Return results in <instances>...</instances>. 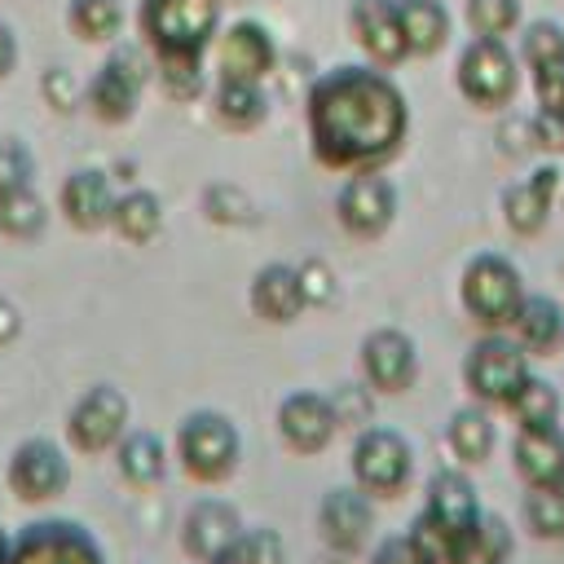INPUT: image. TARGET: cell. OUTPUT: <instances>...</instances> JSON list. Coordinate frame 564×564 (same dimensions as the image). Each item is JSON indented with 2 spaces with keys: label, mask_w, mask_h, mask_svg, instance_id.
<instances>
[{
  "label": "cell",
  "mask_w": 564,
  "mask_h": 564,
  "mask_svg": "<svg viewBox=\"0 0 564 564\" xmlns=\"http://www.w3.org/2000/svg\"><path fill=\"white\" fill-rule=\"evenodd\" d=\"M330 405H335L339 427L361 432L366 423H375V419H370V414H375V392H370L366 383H344V388H335V392H330Z\"/></svg>",
  "instance_id": "41"
},
{
  "label": "cell",
  "mask_w": 564,
  "mask_h": 564,
  "mask_svg": "<svg viewBox=\"0 0 564 564\" xmlns=\"http://www.w3.org/2000/svg\"><path fill=\"white\" fill-rule=\"evenodd\" d=\"M84 79L70 70V66H44V75H40V97H44V106L48 110H57V115H75L79 106H84Z\"/></svg>",
  "instance_id": "38"
},
{
  "label": "cell",
  "mask_w": 564,
  "mask_h": 564,
  "mask_svg": "<svg viewBox=\"0 0 564 564\" xmlns=\"http://www.w3.org/2000/svg\"><path fill=\"white\" fill-rule=\"evenodd\" d=\"M110 229H115L123 242H132V247L154 242V238H159V229H163V198H159L154 189H145V185L119 189V198H115V216H110Z\"/></svg>",
  "instance_id": "30"
},
{
  "label": "cell",
  "mask_w": 564,
  "mask_h": 564,
  "mask_svg": "<svg viewBox=\"0 0 564 564\" xmlns=\"http://www.w3.org/2000/svg\"><path fill=\"white\" fill-rule=\"evenodd\" d=\"M494 445H498V423H494V410L480 405V401H467L458 405L449 419H445V449L458 467H480L494 458Z\"/></svg>",
  "instance_id": "25"
},
{
  "label": "cell",
  "mask_w": 564,
  "mask_h": 564,
  "mask_svg": "<svg viewBox=\"0 0 564 564\" xmlns=\"http://www.w3.org/2000/svg\"><path fill=\"white\" fill-rule=\"evenodd\" d=\"M128 427H132V401L119 383H88L66 410V445L88 458L115 454Z\"/></svg>",
  "instance_id": "9"
},
{
  "label": "cell",
  "mask_w": 564,
  "mask_h": 564,
  "mask_svg": "<svg viewBox=\"0 0 564 564\" xmlns=\"http://www.w3.org/2000/svg\"><path fill=\"white\" fill-rule=\"evenodd\" d=\"M511 335L533 361L560 357L564 352V304L551 300V295H533L529 291L520 313H516V322H511Z\"/></svg>",
  "instance_id": "26"
},
{
  "label": "cell",
  "mask_w": 564,
  "mask_h": 564,
  "mask_svg": "<svg viewBox=\"0 0 564 564\" xmlns=\"http://www.w3.org/2000/svg\"><path fill=\"white\" fill-rule=\"evenodd\" d=\"M520 520L538 542H564V480L560 485H538L524 489L520 498Z\"/></svg>",
  "instance_id": "35"
},
{
  "label": "cell",
  "mask_w": 564,
  "mask_h": 564,
  "mask_svg": "<svg viewBox=\"0 0 564 564\" xmlns=\"http://www.w3.org/2000/svg\"><path fill=\"white\" fill-rule=\"evenodd\" d=\"M520 53L498 40V35H471L458 48V66H454V88L467 106L476 110H507L520 93Z\"/></svg>",
  "instance_id": "7"
},
{
  "label": "cell",
  "mask_w": 564,
  "mask_h": 564,
  "mask_svg": "<svg viewBox=\"0 0 564 564\" xmlns=\"http://www.w3.org/2000/svg\"><path fill=\"white\" fill-rule=\"evenodd\" d=\"M216 564H247V560H238V555H225V560H216Z\"/></svg>",
  "instance_id": "46"
},
{
  "label": "cell",
  "mask_w": 564,
  "mask_h": 564,
  "mask_svg": "<svg viewBox=\"0 0 564 564\" xmlns=\"http://www.w3.org/2000/svg\"><path fill=\"white\" fill-rule=\"evenodd\" d=\"M141 93H145V66L137 57V48H110L106 62L88 75V88H84V106L97 123H128L141 106Z\"/></svg>",
  "instance_id": "15"
},
{
  "label": "cell",
  "mask_w": 564,
  "mask_h": 564,
  "mask_svg": "<svg viewBox=\"0 0 564 564\" xmlns=\"http://www.w3.org/2000/svg\"><path fill=\"white\" fill-rule=\"evenodd\" d=\"M317 538L326 542L330 555H357L375 538V498L361 494L357 485H330L317 498Z\"/></svg>",
  "instance_id": "17"
},
{
  "label": "cell",
  "mask_w": 564,
  "mask_h": 564,
  "mask_svg": "<svg viewBox=\"0 0 564 564\" xmlns=\"http://www.w3.org/2000/svg\"><path fill=\"white\" fill-rule=\"evenodd\" d=\"M304 132L317 167L339 176L383 172L410 137V101L392 70L344 62L313 79L304 97Z\"/></svg>",
  "instance_id": "1"
},
{
  "label": "cell",
  "mask_w": 564,
  "mask_h": 564,
  "mask_svg": "<svg viewBox=\"0 0 564 564\" xmlns=\"http://www.w3.org/2000/svg\"><path fill=\"white\" fill-rule=\"evenodd\" d=\"M115 181L106 167H75L66 172V181L57 185V212L70 229L79 234H101L110 229V216H115Z\"/></svg>",
  "instance_id": "22"
},
{
  "label": "cell",
  "mask_w": 564,
  "mask_h": 564,
  "mask_svg": "<svg viewBox=\"0 0 564 564\" xmlns=\"http://www.w3.org/2000/svg\"><path fill=\"white\" fill-rule=\"evenodd\" d=\"M273 427H278V441L300 454V458H313L322 454L335 432H339V419H335V405H330V392H317V388H295L278 401L273 410Z\"/></svg>",
  "instance_id": "16"
},
{
  "label": "cell",
  "mask_w": 564,
  "mask_h": 564,
  "mask_svg": "<svg viewBox=\"0 0 564 564\" xmlns=\"http://www.w3.org/2000/svg\"><path fill=\"white\" fill-rule=\"evenodd\" d=\"M397 13L410 57H436L454 35V13L445 0H397Z\"/></svg>",
  "instance_id": "28"
},
{
  "label": "cell",
  "mask_w": 564,
  "mask_h": 564,
  "mask_svg": "<svg viewBox=\"0 0 564 564\" xmlns=\"http://www.w3.org/2000/svg\"><path fill=\"white\" fill-rule=\"evenodd\" d=\"M348 35H352V44L361 48V57L370 66L397 70L401 62H410L397 0H352L348 4Z\"/></svg>",
  "instance_id": "21"
},
{
  "label": "cell",
  "mask_w": 564,
  "mask_h": 564,
  "mask_svg": "<svg viewBox=\"0 0 564 564\" xmlns=\"http://www.w3.org/2000/svg\"><path fill=\"white\" fill-rule=\"evenodd\" d=\"M9 546H13V533L0 524V564H9Z\"/></svg>",
  "instance_id": "45"
},
{
  "label": "cell",
  "mask_w": 564,
  "mask_h": 564,
  "mask_svg": "<svg viewBox=\"0 0 564 564\" xmlns=\"http://www.w3.org/2000/svg\"><path fill=\"white\" fill-rule=\"evenodd\" d=\"M247 304H251V313H256L260 322H269V326H291V322H300V313H304L308 304H304L295 264H291V260H269V264H260V269L251 273V282H247Z\"/></svg>",
  "instance_id": "23"
},
{
  "label": "cell",
  "mask_w": 564,
  "mask_h": 564,
  "mask_svg": "<svg viewBox=\"0 0 564 564\" xmlns=\"http://www.w3.org/2000/svg\"><path fill=\"white\" fill-rule=\"evenodd\" d=\"M511 467L524 489L560 485L564 480V427H516L511 436Z\"/></svg>",
  "instance_id": "24"
},
{
  "label": "cell",
  "mask_w": 564,
  "mask_h": 564,
  "mask_svg": "<svg viewBox=\"0 0 564 564\" xmlns=\"http://www.w3.org/2000/svg\"><path fill=\"white\" fill-rule=\"evenodd\" d=\"M229 555H238V560H247V564H286V542H282V533L269 529V524H247Z\"/></svg>",
  "instance_id": "40"
},
{
  "label": "cell",
  "mask_w": 564,
  "mask_h": 564,
  "mask_svg": "<svg viewBox=\"0 0 564 564\" xmlns=\"http://www.w3.org/2000/svg\"><path fill=\"white\" fill-rule=\"evenodd\" d=\"M348 471H352V485L375 502H397L414 480V445L401 427L366 423L352 436Z\"/></svg>",
  "instance_id": "6"
},
{
  "label": "cell",
  "mask_w": 564,
  "mask_h": 564,
  "mask_svg": "<svg viewBox=\"0 0 564 564\" xmlns=\"http://www.w3.org/2000/svg\"><path fill=\"white\" fill-rule=\"evenodd\" d=\"M560 207H564V181H560Z\"/></svg>",
  "instance_id": "47"
},
{
  "label": "cell",
  "mask_w": 564,
  "mask_h": 564,
  "mask_svg": "<svg viewBox=\"0 0 564 564\" xmlns=\"http://www.w3.org/2000/svg\"><path fill=\"white\" fill-rule=\"evenodd\" d=\"M560 181H564V167L560 163H538L529 176L511 181L502 189V225L516 234V238H538L551 220V212L560 207Z\"/></svg>",
  "instance_id": "20"
},
{
  "label": "cell",
  "mask_w": 564,
  "mask_h": 564,
  "mask_svg": "<svg viewBox=\"0 0 564 564\" xmlns=\"http://www.w3.org/2000/svg\"><path fill=\"white\" fill-rule=\"evenodd\" d=\"M295 273H300V291H304V304H308V308H326V304L335 300L339 282H335V269H330L322 256L300 260Z\"/></svg>",
  "instance_id": "42"
},
{
  "label": "cell",
  "mask_w": 564,
  "mask_h": 564,
  "mask_svg": "<svg viewBox=\"0 0 564 564\" xmlns=\"http://www.w3.org/2000/svg\"><path fill=\"white\" fill-rule=\"evenodd\" d=\"M366 564H445V560H441V551H436V546H432L423 533L401 529V533L379 538Z\"/></svg>",
  "instance_id": "37"
},
{
  "label": "cell",
  "mask_w": 564,
  "mask_h": 564,
  "mask_svg": "<svg viewBox=\"0 0 564 564\" xmlns=\"http://www.w3.org/2000/svg\"><path fill=\"white\" fill-rule=\"evenodd\" d=\"M524 295H529V286L511 256H502V251L467 256V264L458 273V304L476 330H511Z\"/></svg>",
  "instance_id": "3"
},
{
  "label": "cell",
  "mask_w": 564,
  "mask_h": 564,
  "mask_svg": "<svg viewBox=\"0 0 564 564\" xmlns=\"http://www.w3.org/2000/svg\"><path fill=\"white\" fill-rule=\"evenodd\" d=\"M463 22L471 35H516L524 26V9L520 0H463Z\"/></svg>",
  "instance_id": "36"
},
{
  "label": "cell",
  "mask_w": 564,
  "mask_h": 564,
  "mask_svg": "<svg viewBox=\"0 0 564 564\" xmlns=\"http://www.w3.org/2000/svg\"><path fill=\"white\" fill-rule=\"evenodd\" d=\"M70 454L53 436H22L4 458V485L18 502L44 507L70 489Z\"/></svg>",
  "instance_id": "10"
},
{
  "label": "cell",
  "mask_w": 564,
  "mask_h": 564,
  "mask_svg": "<svg viewBox=\"0 0 564 564\" xmlns=\"http://www.w3.org/2000/svg\"><path fill=\"white\" fill-rule=\"evenodd\" d=\"M480 516H485V507H480V498H476L471 476H467L463 467H441V471L427 476L423 507H419V516L410 520V529L423 533V538L441 551V560H445V555L476 529Z\"/></svg>",
  "instance_id": "8"
},
{
  "label": "cell",
  "mask_w": 564,
  "mask_h": 564,
  "mask_svg": "<svg viewBox=\"0 0 564 564\" xmlns=\"http://www.w3.org/2000/svg\"><path fill=\"white\" fill-rule=\"evenodd\" d=\"M212 115L229 132H256L269 119L264 84H251V79H216V88H212Z\"/></svg>",
  "instance_id": "29"
},
{
  "label": "cell",
  "mask_w": 564,
  "mask_h": 564,
  "mask_svg": "<svg viewBox=\"0 0 564 564\" xmlns=\"http://www.w3.org/2000/svg\"><path fill=\"white\" fill-rule=\"evenodd\" d=\"M18 335H22V308H18V300L0 295V348L18 344Z\"/></svg>",
  "instance_id": "43"
},
{
  "label": "cell",
  "mask_w": 564,
  "mask_h": 564,
  "mask_svg": "<svg viewBox=\"0 0 564 564\" xmlns=\"http://www.w3.org/2000/svg\"><path fill=\"white\" fill-rule=\"evenodd\" d=\"M172 467V449L159 432L150 427H128L123 441L115 445V471L132 489H154Z\"/></svg>",
  "instance_id": "27"
},
{
  "label": "cell",
  "mask_w": 564,
  "mask_h": 564,
  "mask_svg": "<svg viewBox=\"0 0 564 564\" xmlns=\"http://www.w3.org/2000/svg\"><path fill=\"white\" fill-rule=\"evenodd\" d=\"M397 185L383 172H352L335 189V220L357 242H379L397 225Z\"/></svg>",
  "instance_id": "14"
},
{
  "label": "cell",
  "mask_w": 564,
  "mask_h": 564,
  "mask_svg": "<svg viewBox=\"0 0 564 564\" xmlns=\"http://www.w3.org/2000/svg\"><path fill=\"white\" fill-rule=\"evenodd\" d=\"M357 366L375 397H405L419 383V344L401 326H370L357 344Z\"/></svg>",
  "instance_id": "13"
},
{
  "label": "cell",
  "mask_w": 564,
  "mask_h": 564,
  "mask_svg": "<svg viewBox=\"0 0 564 564\" xmlns=\"http://www.w3.org/2000/svg\"><path fill=\"white\" fill-rule=\"evenodd\" d=\"M137 31L154 66H203L220 35V0H141Z\"/></svg>",
  "instance_id": "2"
},
{
  "label": "cell",
  "mask_w": 564,
  "mask_h": 564,
  "mask_svg": "<svg viewBox=\"0 0 564 564\" xmlns=\"http://www.w3.org/2000/svg\"><path fill=\"white\" fill-rule=\"evenodd\" d=\"M35 185V150L18 132H0V189Z\"/></svg>",
  "instance_id": "39"
},
{
  "label": "cell",
  "mask_w": 564,
  "mask_h": 564,
  "mask_svg": "<svg viewBox=\"0 0 564 564\" xmlns=\"http://www.w3.org/2000/svg\"><path fill=\"white\" fill-rule=\"evenodd\" d=\"M212 53H216V79H251V84H264L273 75V66H278V40L256 18L229 22L216 35Z\"/></svg>",
  "instance_id": "19"
},
{
  "label": "cell",
  "mask_w": 564,
  "mask_h": 564,
  "mask_svg": "<svg viewBox=\"0 0 564 564\" xmlns=\"http://www.w3.org/2000/svg\"><path fill=\"white\" fill-rule=\"evenodd\" d=\"M9 564H110L97 533L70 516H40L13 533Z\"/></svg>",
  "instance_id": "11"
},
{
  "label": "cell",
  "mask_w": 564,
  "mask_h": 564,
  "mask_svg": "<svg viewBox=\"0 0 564 564\" xmlns=\"http://www.w3.org/2000/svg\"><path fill=\"white\" fill-rule=\"evenodd\" d=\"M502 414H511L516 427H551V423L564 419V397H560V388L551 379L529 375V383L516 392V401Z\"/></svg>",
  "instance_id": "34"
},
{
  "label": "cell",
  "mask_w": 564,
  "mask_h": 564,
  "mask_svg": "<svg viewBox=\"0 0 564 564\" xmlns=\"http://www.w3.org/2000/svg\"><path fill=\"white\" fill-rule=\"evenodd\" d=\"M66 26L84 44H110L123 31V0H66Z\"/></svg>",
  "instance_id": "33"
},
{
  "label": "cell",
  "mask_w": 564,
  "mask_h": 564,
  "mask_svg": "<svg viewBox=\"0 0 564 564\" xmlns=\"http://www.w3.org/2000/svg\"><path fill=\"white\" fill-rule=\"evenodd\" d=\"M529 375H533V357L516 344L511 330H480L463 352V388L471 401L489 405L494 414L516 401Z\"/></svg>",
  "instance_id": "5"
},
{
  "label": "cell",
  "mask_w": 564,
  "mask_h": 564,
  "mask_svg": "<svg viewBox=\"0 0 564 564\" xmlns=\"http://www.w3.org/2000/svg\"><path fill=\"white\" fill-rule=\"evenodd\" d=\"M172 449H176L181 471H185L194 485L216 489V485H225V480L238 471V463H242V432H238V423H234L225 410L198 405V410H189V414L176 423Z\"/></svg>",
  "instance_id": "4"
},
{
  "label": "cell",
  "mask_w": 564,
  "mask_h": 564,
  "mask_svg": "<svg viewBox=\"0 0 564 564\" xmlns=\"http://www.w3.org/2000/svg\"><path fill=\"white\" fill-rule=\"evenodd\" d=\"M18 53H22V48H18V35H13V26L0 18V79L18 66Z\"/></svg>",
  "instance_id": "44"
},
{
  "label": "cell",
  "mask_w": 564,
  "mask_h": 564,
  "mask_svg": "<svg viewBox=\"0 0 564 564\" xmlns=\"http://www.w3.org/2000/svg\"><path fill=\"white\" fill-rule=\"evenodd\" d=\"M48 229V203L40 198L35 185L0 189V234L13 242H35Z\"/></svg>",
  "instance_id": "32"
},
{
  "label": "cell",
  "mask_w": 564,
  "mask_h": 564,
  "mask_svg": "<svg viewBox=\"0 0 564 564\" xmlns=\"http://www.w3.org/2000/svg\"><path fill=\"white\" fill-rule=\"evenodd\" d=\"M247 520L242 511L229 502V498H198L189 502V511L181 516V551L194 560V564H216L234 551V542L242 538Z\"/></svg>",
  "instance_id": "18"
},
{
  "label": "cell",
  "mask_w": 564,
  "mask_h": 564,
  "mask_svg": "<svg viewBox=\"0 0 564 564\" xmlns=\"http://www.w3.org/2000/svg\"><path fill=\"white\" fill-rule=\"evenodd\" d=\"M520 66L533 84V115L564 123V26L555 18H533L520 26Z\"/></svg>",
  "instance_id": "12"
},
{
  "label": "cell",
  "mask_w": 564,
  "mask_h": 564,
  "mask_svg": "<svg viewBox=\"0 0 564 564\" xmlns=\"http://www.w3.org/2000/svg\"><path fill=\"white\" fill-rule=\"evenodd\" d=\"M516 555V533L498 511H485L476 529L445 555V564H511Z\"/></svg>",
  "instance_id": "31"
}]
</instances>
